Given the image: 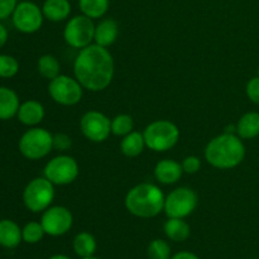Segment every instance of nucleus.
I'll use <instances>...</instances> for the list:
<instances>
[{
    "instance_id": "obj_1",
    "label": "nucleus",
    "mask_w": 259,
    "mask_h": 259,
    "mask_svg": "<svg viewBox=\"0 0 259 259\" xmlns=\"http://www.w3.org/2000/svg\"><path fill=\"white\" fill-rule=\"evenodd\" d=\"M115 72V63L108 48L90 45L80 50L73 62L75 78L89 91H103L111 83Z\"/></svg>"
},
{
    "instance_id": "obj_2",
    "label": "nucleus",
    "mask_w": 259,
    "mask_h": 259,
    "mask_svg": "<svg viewBox=\"0 0 259 259\" xmlns=\"http://www.w3.org/2000/svg\"><path fill=\"white\" fill-rule=\"evenodd\" d=\"M244 157V143L234 133H223L215 137L205 148L207 163L219 169L235 168L242 163Z\"/></svg>"
},
{
    "instance_id": "obj_3",
    "label": "nucleus",
    "mask_w": 259,
    "mask_h": 259,
    "mask_svg": "<svg viewBox=\"0 0 259 259\" xmlns=\"http://www.w3.org/2000/svg\"><path fill=\"white\" fill-rule=\"evenodd\" d=\"M164 194L158 186L144 182L129 190L124 204L134 217L151 219L161 214L164 207Z\"/></svg>"
},
{
    "instance_id": "obj_4",
    "label": "nucleus",
    "mask_w": 259,
    "mask_h": 259,
    "mask_svg": "<svg viewBox=\"0 0 259 259\" xmlns=\"http://www.w3.org/2000/svg\"><path fill=\"white\" fill-rule=\"evenodd\" d=\"M146 146L154 152H166L174 148L180 139V129L169 120H156L143 132Z\"/></svg>"
},
{
    "instance_id": "obj_5",
    "label": "nucleus",
    "mask_w": 259,
    "mask_h": 259,
    "mask_svg": "<svg viewBox=\"0 0 259 259\" xmlns=\"http://www.w3.org/2000/svg\"><path fill=\"white\" fill-rule=\"evenodd\" d=\"M19 152L30 161L45 158L53 149V134L43 128L32 126L19 139Z\"/></svg>"
},
{
    "instance_id": "obj_6",
    "label": "nucleus",
    "mask_w": 259,
    "mask_h": 259,
    "mask_svg": "<svg viewBox=\"0 0 259 259\" xmlns=\"http://www.w3.org/2000/svg\"><path fill=\"white\" fill-rule=\"evenodd\" d=\"M55 199V185L43 177L33 179L23 191V202L32 212H43Z\"/></svg>"
},
{
    "instance_id": "obj_7",
    "label": "nucleus",
    "mask_w": 259,
    "mask_h": 259,
    "mask_svg": "<svg viewBox=\"0 0 259 259\" xmlns=\"http://www.w3.org/2000/svg\"><path fill=\"white\" fill-rule=\"evenodd\" d=\"M94 19L86 15H76L71 18L63 30V38L70 47L76 50H82L91 45L95 37Z\"/></svg>"
},
{
    "instance_id": "obj_8",
    "label": "nucleus",
    "mask_w": 259,
    "mask_h": 259,
    "mask_svg": "<svg viewBox=\"0 0 259 259\" xmlns=\"http://www.w3.org/2000/svg\"><path fill=\"white\" fill-rule=\"evenodd\" d=\"M48 93L55 103L63 106H72L80 103L82 99L83 88L76 78L58 75L50 81Z\"/></svg>"
},
{
    "instance_id": "obj_9",
    "label": "nucleus",
    "mask_w": 259,
    "mask_h": 259,
    "mask_svg": "<svg viewBox=\"0 0 259 259\" xmlns=\"http://www.w3.org/2000/svg\"><path fill=\"white\" fill-rule=\"evenodd\" d=\"M78 172L80 169L76 159L71 156L61 154L47 162L43 169V176L50 180L53 185L66 186L77 179Z\"/></svg>"
},
{
    "instance_id": "obj_10",
    "label": "nucleus",
    "mask_w": 259,
    "mask_h": 259,
    "mask_svg": "<svg viewBox=\"0 0 259 259\" xmlns=\"http://www.w3.org/2000/svg\"><path fill=\"white\" fill-rule=\"evenodd\" d=\"M197 206V195L190 187H179L167 195L164 200V212L168 218L185 219L191 215Z\"/></svg>"
},
{
    "instance_id": "obj_11",
    "label": "nucleus",
    "mask_w": 259,
    "mask_h": 259,
    "mask_svg": "<svg viewBox=\"0 0 259 259\" xmlns=\"http://www.w3.org/2000/svg\"><path fill=\"white\" fill-rule=\"evenodd\" d=\"M45 20L42 8L32 2H20L12 14V22L15 29L25 34H32L40 29Z\"/></svg>"
},
{
    "instance_id": "obj_12",
    "label": "nucleus",
    "mask_w": 259,
    "mask_h": 259,
    "mask_svg": "<svg viewBox=\"0 0 259 259\" xmlns=\"http://www.w3.org/2000/svg\"><path fill=\"white\" fill-rule=\"evenodd\" d=\"M80 129L83 137L95 143H103L111 133V121L105 114L91 110L82 115L80 120Z\"/></svg>"
},
{
    "instance_id": "obj_13",
    "label": "nucleus",
    "mask_w": 259,
    "mask_h": 259,
    "mask_svg": "<svg viewBox=\"0 0 259 259\" xmlns=\"http://www.w3.org/2000/svg\"><path fill=\"white\" fill-rule=\"evenodd\" d=\"M40 224L47 235L61 237L70 232L72 228V212L65 206H50L43 211Z\"/></svg>"
},
{
    "instance_id": "obj_14",
    "label": "nucleus",
    "mask_w": 259,
    "mask_h": 259,
    "mask_svg": "<svg viewBox=\"0 0 259 259\" xmlns=\"http://www.w3.org/2000/svg\"><path fill=\"white\" fill-rule=\"evenodd\" d=\"M184 169L181 163L174 159H162L154 167V177L163 185H172L179 182Z\"/></svg>"
},
{
    "instance_id": "obj_15",
    "label": "nucleus",
    "mask_w": 259,
    "mask_h": 259,
    "mask_svg": "<svg viewBox=\"0 0 259 259\" xmlns=\"http://www.w3.org/2000/svg\"><path fill=\"white\" fill-rule=\"evenodd\" d=\"M46 111L42 104L35 100H28L20 104L18 109V120L27 126H35L45 119Z\"/></svg>"
},
{
    "instance_id": "obj_16",
    "label": "nucleus",
    "mask_w": 259,
    "mask_h": 259,
    "mask_svg": "<svg viewBox=\"0 0 259 259\" xmlns=\"http://www.w3.org/2000/svg\"><path fill=\"white\" fill-rule=\"evenodd\" d=\"M119 35V25L116 20L104 19L99 23L95 27V37H94V42L96 45L101 46V47L108 48L109 46L113 45Z\"/></svg>"
},
{
    "instance_id": "obj_17",
    "label": "nucleus",
    "mask_w": 259,
    "mask_h": 259,
    "mask_svg": "<svg viewBox=\"0 0 259 259\" xmlns=\"http://www.w3.org/2000/svg\"><path fill=\"white\" fill-rule=\"evenodd\" d=\"M45 19L50 22H63L71 14L70 0H45L42 5Z\"/></svg>"
},
{
    "instance_id": "obj_18",
    "label": "nucleus",
    "mask_w": 259,
    "mask_h": 259,
    "mask_svg": "<svg viewBox=\"0 0 259 259\" xmlns=\"http://www.w3.org/2000/svg\"><path fill=\"white\" fill-rule=\"evenodd\" d=\"M23 240L22 229L10 219L0 220V245L4 248H15Z\"/></svg>"
},
{
    "instance_id": "obj_19",
    "label": "nucleus",
    "mask_w": 259,
    "mask_h": 259,
    "mask_svg": "<svg viewBox=\"0 0 259 259\" xmlns=\"http://www.w3.org/2000/svg\"><path fill=\"white\" fill-rule=\"evenodd\" d=\"M20 103L17 93L9 88H0V120H9L18 113Z\"/></svg>"
},
{
    "instance_id": "obj_20",
    "label": "nucleus",
    "mask_w": 259,
    "mask_h": 259,
    "mask_svg": "<svg viewBox=\"0 0 259 259\" xmlns=\"http://www.w3.org/2000/svg\"><path fill=\"white\" fill-rule=\"evenodd\" d=\"M237 136L242 139H253L259 136V113L249 111L242 115V118L238 120L237 125Z\"/></svg>"
},
{
    "instance_id": "obj_21",
    "label": "nucleus",
    "mask_w": 259,
    "mask_h": 259,
    "mask_svg": "<svg viewBox=\"0 0 259 259\" xmlns=\"http://www.w3.org/2000/svg\"><path fill=\"white\" fill-rule=\"evenodd\" d=\"M146 141H144L143 133L139 132H131L129 134L123 137L120 142V151L121 153L129 158H134L143 153Z\"/></svg>"
},
{
    "instance_id": "obj_22",
    "label": "nucleus",
    "mask_w": 259,
    "mask_h": 259,
    "mask_svg": "<svg viewBox=\"0 0 259 259\" xmlns=\"http://www.w3.org/2000/svg\"><path fill=\"white\" fill-rule=\"evenodd\" d=\"M163 230L168 239L177 243L187 240L191 234L190 225L181 218H168V220L164 223Z\"/></svg>"
},
{
    "instance_id": "obj_23",
    "label": "nucleus",
    "mask_w": 259,
    "mask_h": 259,
    "mask_svg": "<svg viewBox=\"0 0 259 259\" xmlns=\"http://www.w3.org/2000/svg\"><path fill=\"white\" fill-rule=\"evenodd\" d=\"M72 247L78 257L86 258L95 254L98 244H96V239L93 234L88 232H81L73 238Z\"/></svg>"
},
{
    "instance_id": "obj_24",
    "label": "nucleus",
    "mask_w": 259,
    "mask_h": 259,
    "mask_svg": "<svg viewBox=\"0 0 259 259\" xmlns=\"http://www.w3.org/2000/svg\"><path fill=\"white\" fill-rule=\"evenodd\" d=\"M109 2L110 0H78V8L86 17L99 19L108 12Z\"/></svg>"
},
{
    "instance_id": "obj_25",
    "label": "nucleus",
    "mask_w": 259,
    "mask_h": 259,
    "mask_svg": "<svg viewBox=\"0 0 259 259\" xmlns=\"http://www.w3.org/2000/svg\"><path fill=\"white\" fill-rule=\"evenodd\" d=\"M37 67L39 75L42 76L43 78H47V80L50 81L57 77L58 75H61L60 62H58L57 58L52 55L40 56L39 60H38Z\"/></svg>"
},
{
    "instance_id": "obj_26",
    "label": "nucleus",
    "mask_w": 259,
    "mask_h": 259,
    "mask_svg": "<svg viewBox=\"0 0 259 259\" xmlns=\"http://www.w3.org/2000/svg\"><path fill=\"white\" fill-rule=\"evenodd\" d=\"M134 121L128 114H119L111 120V133L114 136L124 137L133 132Z\"/></svg>"
},
{
    "instance_id": "obj_27",
    "label": "nucleus",
    "mask_w": 259,
    "mask_h": 259,
    "mask_svg": "<svg viewBox=\"0 0 259 259\" xmlns=\"http://www.w3.org/2000/svg\"><path fill=\"white\" fill-rule=\"evenodd\" d=\"M46 232L43 229L40 222H30L28 224L24 225V228L22 229V237L23 240L28 244H35V243H39L40 240L45 237Z\"/></svg>"
},
{
    "instance_id": "obj_28",
    "label": "nucleus",
    "mask_w": 259,
    "mask_h": 259,
    "mask_svg": "<svg viewBox=\"0 0 259 259\" xmlns=\"http://www.w3.org/2000/svg\"><path fill=\"white\" fill-rule=\"evenodd\" d=\"M147 254L149 259H171V247L163 239H154L149 243Z\"/></svg>"
},
{
    "instance_id": "obj_29",
    "label": "nucleus",
    "mask_w": 259,
    "mask_h": 259,
    "mask_svg": "<svg viewBox=\"0 0 259 259\" xmlns=\"http://www.w3.org/2000/svg\"><path fill=\"white\" fill-rule=\"evenodd\" d=\"M19 72V62L9 55H0V77H14Z\"/></svg>"
},
{
    "instance_id": "obj_30",
    "label": "nucleus",
    "mask_w": 259,
    "mask_h": 259,
    "mask_svg": "<svg viewBox=\"0 0 259 259\" xmlns=\"http://www.w3.org/2000/svg\"><path fill=\"white\" fill-rule=\"evenodd\" d=\"M181 166L184 172H186L189 175H194L196 172H199L200 168H201V161L196 156H187L186 158H184Z\"/></svg>"
},
{
    "instance_id": "obj_31",
    "label": "nucleus",
    "mask_w": 259,
    "mask_h": 259,
    "mask_svg": "<svg viewBox=\"0 0 259 259\" xmlns=\"http://www.w3.org/2000/svg\"><path fill=\"white\" fill-rule=\"evenodd\" d=\"M245 93H247L248 99H249L252 103L258 104L259 105V76L250 78L247 83V88H245Z\"/></svg>"
},
{
    "instance_id": "obj_32",
    "label": "nucleus",
    "mask_w": 259,
    "mask_h": 259,
    "mask_svg": "<svg viewBox=\"0 0 259 259\" xmlns=\"http://www.w3.org/2000/svg\"><path fill=\"white\" fill-rule=\"evenodd\" d=\"M72 146V139L65 133H57L53 136V148L57 151L65 152Z\"/></svg>"
},
{
    "instance_id": "obj_33",
    "label": "nucleus",
    "mask_w": 259,
    "mask_h": 259,
    "mask_svg": "<svg viewBox=\"0 0 259 259\" xmlns=\"http://www.w3.org/2000/svg\"><path fill=\"white\" fill-rule=\"evenodd\" d=\"M18 0H0V20L7 19L13 14Z\"/></svg>"
},
{
    "instance_id": "obj_34",
    "label": "nucleus",
    "mask_w": 259,
    "mask_h": 259,
    "mask_svg": "<svg viewBox=\"0 0 259 259\" xmlns=\"http://www.w3.org/2000/svg\"><path fill=\"white\" fill-rule=\"evenodd\" d=\"M171 259H200V258L197 257L195 253L186 252V250H184V252H179V253H176V254L172 255Z\"/></svg>"
},
{
    "instance_id": "obj_35",
    "label": "nucleus",
    "mask_w": 259,
    "mask_h": 259,
    "mask_svg": "<svg viewBox=\"0 0 259 259\" xmlns=\"http://www.w3.org/2000/svg\"><path fill=\"white\" fill-rule=\"evenodd\" d=\"M7 40H8V29L2 24V23H0V48L4 47Z\"/></svg>"
},
{
    "instance_id": "obj_36",
    "label": "nucleus",
    "mask_w": 259,
    "mask_h": 259,
    "mask_svg": "<svg viewBox=\"0 0 259 259\" xmlns=\"http://www.w3.org/2000/svg\"><path fill=\"white\" fill-rule=\"evenodd\" d=\"M48 259H71V258L68 257V255H66V254H55V255H52V257H50Z\"/></svg>"
},
{
    "instance_id": "obj_37",
    "label": "nucleus",
    "mask_w": 259,
    "mask_h": 259,
    "mask_svg": "<svg viewBox=\"0 0 259 259\" xmlns=\"http://www.w3.org/2000/svg\"><path fill=\"white\" fill-rule=\"evenodd\" d=\"M80 259H101V258H98V257H95V255H91V257H86V258H80Z\"/></svg>"
},
{
    "instance_id": "obj_38",
    "label": "nucleus",
    "mask_w": 259,
    "mask_h": 259,
    "mask_svg": "<svg viewBox=\"0 0 259 259\" xmlns=\"http://www.w3.org/2000/svg\"><path fill=\"white\" fill-rule=\"evenodd\" d=\"M257 76H259V68H258V75Z\"/></svg>"
}]
</instances>
